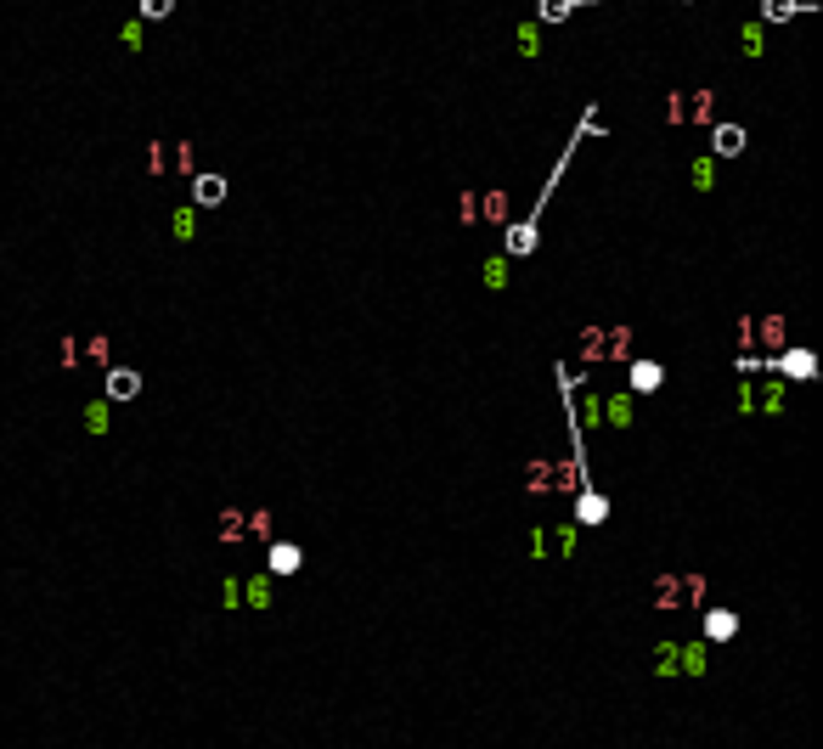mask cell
Returning a JSON list of instances; mask_svg holds the SVG:
<instances>
[{
	"mask_svg": "<svg viewBox=\"0 0 823 749\" xmlns=\"http://www.w3.org/2000/svg\"><path fill=\"white\" fill-rule=\"evenodd\" d=\"M220 541H242V513H237V508L220 518Z\"/></svg>",
	"mask_w": 823,
	"mask_h": 749,
	"instance_id": "cell-10",
	"label": "cell"
},
{
	"mask_svg": "<svg viewBox=\"0 0 823 749\" xmlns=\"http://www.w3.org/2000/svg\"><path fill=\"white\" fill-rule=\"evenodd\" d=\"M604 513H609L604 496H581V518H587V524H604Z\"/></svg>",
	"mask_w": 823,
	"mask_h": 749,
	"instance_id": "cell-11",
	"label": "cell"
},
{
	"mask_svg": "<svg viewBox=\"0 0 823 749\" xmlns=\"http://www.w3.org/2000/svg\"><path fill=\"white\" fill-rule=\"evenodd\" d=\"M299 563H304V553H299L294 541H277V546H271V569H277V575H294Z\"/></svg>",
	"mask_w": 823,
	"mask_h": 749,
	"instance_id": "cell-5",
	"label": "cell"
},
{
	"mask_svg": "<svg viewBox=\"0 0 823 749\" xmlns=\"http://www.w3.org/2000/svg\"><path fill=\"white\" fill-rule=\"evenodd\" d=\"M135 389H142V378H135V372H125V366H113V372H108V394H113V401H135Z\"/></svg>",
	"mask_w": 823,
	"mask_h": 749,
	"instance_id": "cell-4",
	"label": "cell"
},
{
	"mask_svg": "<svg viewBox=\"0 0 823 749\" xmlns=\"http://www.w3.org/2000/svg\"><path fill=\"white\" fill-rule=\"evenodd\" d=\"M85 417H90V428H96V434H102V428H108V406H102V401H96V406H90V411H85Z\"/></svg>",
	"mask_w": 823,
	"mask_h": 749,
	"instance_id": "cell-14",
	"label": "cell"
},
{
	"mask_svg": "<svg viewBox=\"0 0 823 749\" xmlns=\"http://www.w3.org/2000/svg\"><path fill=\"white\" fill-rule=\"evenodd\" d=\"M739 147H744V130H739V125H722V130H716V152H727V158H734Z\"/></svg>",
	"mask_w": 823,
	"mask_h": 749,
	"instance_id": "cell-7",
	"label": "cell"
},
{
	"mask_svg": "<svg viewBox=\"0 0 823 749\" xmlns=\"http://www.w3.org/2000/svg\"><path fill=\"white\" fill-rule=\"evenodd\" d=\"M677 670H688V676H699V670H705V648H682V642H660V648H654V676H677Z\"/></svg>",
	"mask_w": 823,
	"mask_h": 749,
	"instance_id": "cell-2",
	"label": "cell"
},
{
	"mask_svg": "<svg viewBox=\"0 0 823 749\" xmlns=\"http://www.w3.org/2000/svg\"><path fill=\"white\" fill-rule=\"evenodd\" d=\"M654 608H699L705 603V575H660L649 586Z\"/></svg>",
	"mask_w": 823,
	"mask_h": 749,
	"instance_id": "cell-1",
	"label": "cell"
},
{
	"mask_svg": "<svg viewBox=\"0 0 823 749\" xmlns=\"http://www.w3.org/2000/svg\"><path fill=\"white\" fill-rule=\"evenodd\" d=\"M249 603H254V608H271V580H254V586H249Z\"/></svg>",
	"mask_w": 823,
	"mask_h": 749,
	"instance_id": "cell-12",
	"label": "cell"
},
{
	"mask_svg": "<svg viewBox=\"0 0 823 749\" xmlns=\"http://www.w3.org/2000/svg\"><path fill=\"white\" fill-rule=\"evenodd\" d=\"M739 631V615H727V608H711L705 615V642H727Z\"/></svg>",
	"mask_w": 823,
	"mask_h": 749,
	"instance_id": "cell-3",
	"label": "cell"
},
{
	"mask_svg": "<svg viewBox=\"0 0 823 749\" xmlns=\"http://www.w3.org/2000/svg\"><path fill=\"white\" fill-rule=\"evenodd\" d=\"M660 384H665L660 361H637V366H632V389H643V394H649V389H660Z\"/></svg>",
	"mask_w": 823,
	"mask_h": 749,
	"instance_id": "cell-6",
	"label": "cell"
},
{
	"mask_svg": "<svg viewBox=\"0 0 823 749\" xmlns=\"http://www.w3.org/2000/svg\"><path fill=\"white\" fill-rule=\"evenodd\" d=\"M220 192H226L220 175H204V180H197V203H220Z\"/></svg>",
	"mask_w": 823,
	"mask_h": 749,
	"instance_id": "cell-8",
	"label": "cell"
},
{
	"mask_svg": "<svg viewBox=\"0 0 823 749\" xmlns=\"http://www.w3.org/2000/svg\"><path fill=\"white\" fill-rule=\"evenodd\" d=\"M784 372H789V378H812V355H806V349H796V355H784Z\"/></svg>",
	"mask_w": 823,
	"mask_h": 749,
	"instance_id": "cell-9",
	"label": "cell"
},
{
	"mask_svg": "<svg viewBox=\"0 0 823 749\" xmlns=\"http://www.w3.org/2000/svg\"><path fill=\"white\" fill-rule=\"evenodd\" d=\"M761 339H767V344H784V321L767 316V321H761Z\"/></svg>",
	"mask_w": 823,
	"mask_h": 749,
	"instance_id": "cell-13",
	"label": "cell"
}]
</instances>
